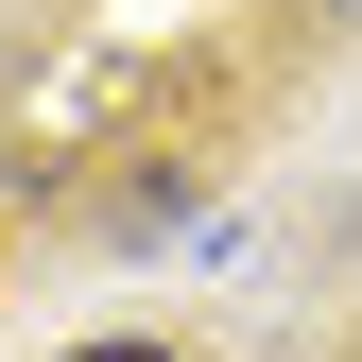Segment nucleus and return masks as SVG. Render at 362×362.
Segmentation results:
<instances>
[{
	"label": "nucleus",
	"mask_w": 362,
	"mask_h": 362,
	"mask_svg": "<svg viewBox=\"0 0 362 362\" xmlns=\"http://www.w3.org/2000/svg\"><path fill=\"white\" fill-rule=\"evenodd\" d=\"M69 362H173V345H69Z\"/></svg>",
	"instance_id": "f257e3e1"
}]
</instances>
